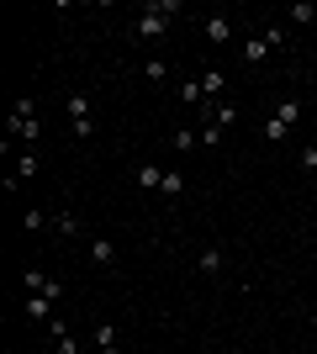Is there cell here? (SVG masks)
Returning a JSON list of instances; mask_svg holds the SVG:
<instances>
[{
	"instance_id": "19",
	"label": "cell",
	"mask_w": 317,
	"mask_h": 354,
	"mask_svg": "<svg viewBox=\"0 0 317 354\" xmlns=\"http://www.w3.org/2000/svg\"><path fill=\"white\" fill-rule=\"evenodd\" d=\"M185 191V180L175 175V169H164V185H159V196H180Z\"/></svg>"
},
{
	"instance_id": "24",
	"label": "cell",
	"mask_w": 317,
	"mask_h": 354,
	"mask_svg": "<svg viewBox=\"0 0 317 354\" xmlns=\"http://www.w3.org/2000/svg\"><path fill=\"white\" fill-rule=\"evenodd\" d=\"M302 169H317V148H307V153H302Z\"/></svg>"
},
{
	"instance_id": "20",
	"label": "cell",
	"mask_w": 317,
	"mask_h": 354,
	"mask_svg": "<svg viewBox=\"0 0 317 354\" xmlns=\"http://www.w3.org/2000/svg\"><path fill=\"white\" fill-rule=\"evenodd\" d=\"M175 148H180V153H191V148H201V133H185V127H180V133H175Z\"/></svg>"
},
{
	"instance_id": "2",
	"label": "cell",
	"mask_w": 317,
	"mask_h": 354,
	"mask_svg": "<svg viewBox=\"0 0 317 354\" xmlns=\"http://www.w3.org/2000/svg\"><path fill=\"white\" fill-rule=\"evenodd\" d=\"M6 133L21 138V143H37L43 138V122H37V101H16L11 117H6Z\"/></svg>"
},
{
	"instance_id": "4",
	"label": "cell",
	"mask_w": 317,
	"mask_h": 354,
	"mask_svg": "<svg viewBox=\"0 0 317 354\" xmlns=\"http://www.w3.org/2000/svg\"><path fill=\"white\" fill-rule=\"evenodd\" d=\"M90 265H101V270L117 265V243H111V238H95L90 243Z\"/></svg>"
},
{
	"instance_id": "12",
	"label": "cell",
	"mask_w": 317,
	"mask_h": 354,
	"mask_svg": "<svg viewBox=\"0 0 317 354\" xmlns=\"http://www.w3.org/2000/svg\"><path fill=\"white\" fill-rule=\"evenodd\" d=\"M275 117L286 122V127H296V117H302V101H291V95H286V101H275Z\"/></svg>"
},
{
	"instance_id": "14",
	"label": "cell",
	"mask_w": 317,
	"mask_h": 354,
	"mask_svg": "<svg viewBox=\"0 0 317 354\" xmlns=\"http://www.w3.org/2000/svg\"><path fill=\"white\" fill-rule=\"evenodd\" d=\"M137 185H153V191H159V185H164V169H159V164H137Z\"/></svg>"
},
{
	"instance_id": "18",
	"label": "cell",
	"mask_w": 317,
	"mask_h": 354,
	"mask_svg": "<svg viewBox=\"0 0 317 354\" xmlns=\"http://www.w3.org/2000/svg\"><path fill=\"white\" fill-rule=\"evenodd\" d=\"M37 175V153H21V159H16V180H32Z\"/></svg>"
},
{
	"instance_id": "22",
	"label": "cell",
	"mask_w": 317,
	"mask_h": 354,
	"mask_svg": "<svg viewBox=\"0 0 317 354\" xmlns=\"http://www.w3.org/2000/svg\"><path fill=\"white\" fill-rule=\"evenodd\" d=\"M201 95H206V90H201V80H185V85H180V101H201Z\"/></svg>"
},
{
	"instance_id": "3",
	"label": "cell",
	"mask_w": 317,
	"mask_h": 354,
	"mask_svg": "<svg viewBox=\"0 0 317 354\" xmlns=\"http://www.w3.org/2000/svg\"><path fill=\"white\" fill-rule=\"evenodd\" d=\"M21 286H27L32 296H48V301H59V296H64V281L43 275V270H27V275H21Z\"/></svg>"
},
{
	"instance_id": "6",
	"label": "cell",
	"mask_w": 317,
	"mask_h": 354,
	"mask_svg": "<svg viewBox=\"0 0 317 354\" xmlns=\"http://www.w3.org/2000/svg\"><path fill=\"white\" fill-rule=\"evenodd\" d=\"M53 349H59V354H79V344H75V333H69L64 317H53Z\"/></svg>"
},
{
	"instance_id": "11",
	"label": "cell",
	"mask_w": 317,
	"mask_h": 354,
	"mask_svg": "<svg viewBox=\"0 0 317 354\" xmlns=\"http://www.w3.org/2000/svg\"><path fill=\"white\" fill-rule=\"evenodd\" d=\"M196 265L206 270V275H217V270H222V249H217V243H206V249L196 254Z\"/></svg>"
},
{
	"instance_id": "1",
	"label": "cell",
	"mask_w": 317,
	"mask_h": 354,
	"mask_svg": "<svg viewBox=\"0 0 317 354\" xmlns=\"http://www.w3.org/2000/svg\"><path fill=\"white\" fill-rule=\"evenodd\" d=\"M175 16H180V0H148V6H143V16H137V27H133V37H143V43L164 37Z\"/></svg>"
},
{
	"instance_id": "17",
	"label": "cell",
	"mask_w": 317,
	"mask_h": 354,
	"mask_svg": "<svg viewBox=\"0 0 317 354\" xmlns=\"http://www.w3.org/2000/svg\"><path fill=\"white\" fill-rule=\"evenodd\" d=\"M201 90H206V95H222V69H206V74H201Z\"/></svg>"
},
{
	"instance_id": "7",
	"label": "cell",
	"mask_w": 317,
	"mask_h": 354,
	"mask_svg": "<svg viewBox=\"0 0 317 354\" xmlns=\"http://www.w3.org/2000/svg\"><path fill=\"white\" fill-rule=\"evenodd\" d=\"M64 111H69V122H90V95H85V90H75V95L64 101Z\"/></svg>"
},
{
	"instance_id": "15",
	"label": "cell",
	"mask_w": 317,
	"mask_h": 354,
	"mask_svg": "<svg viewBox=\"0 0 317 354\" xmlns=\"http://www.w3.org/2000/svg\"><path fill=\"white\" fill-rule=\"evenodd\" d=\"M211 122H217V127H222V133H227V127L238 122V106H217V111H211Z\"/></svg>"
},
{
	"instance_id": "5",
	"label": "cell",
	"mask_w": 317,
	"mask_h": 354,
	"mask_svg": "<svg viewBox=\"0 0 317 354\" xmlns=\"http://www.w3.org/2000/svg\"><path fill=\"white\" fill-rule=\"evenodd\" d=\"M21 312H27L32 323H48V317H53V301H48V296H32V291H27V301H21Z\"/></svg>"
},
{
	"instance_id": "16",
	"label": "cell",
	"mask_w": 317,
	"mask_h": 354,
	"mask_svg": "<svg viewBox=\"0 0 317 354\" xmlns=\"http://www.w3.org/2000/svg\"><path fill=\"white\" fill-rule=\"evenodd\" d=\"M265 48H270L265 37H249V43H243V59H249V64H259V59H265Z\"/></svg>"
},
{
	"instance_id": "10",
	"label": "cell",
	"mask_w": 317,
	"mask_h": 354,
	"mask_svg": "<svg viewBox=\"0 0 317 354\" xmlns=\"http://www.w3.org/2000/svg\"><path fill=\"white\" fill-rule=\"evenodd\" d=\"M286 21H296V27H312V21H317V6H312V0L291 6V11H286Z\"/></svg>"
},
{
	"instance_id": "13",
	"label": "cell",
	"mask_w": 317,
	"mask_h": 354,
	"mask_svg": "<svg viewBox=\"0 0 317 354\" xmlns=\"http://www.w3.org/2000/svg\"><path fill=\"white\" fill-rule=\"evenodd\" d=\"M53 233L75 238V233H79V217H75V212H53Z\"/></svg>"
},
{
	"instance_id": "21",
	"label": "cell",
	"mask_w": 317,
	"mask_h": 354,
	"mask_svg": "<svg viewBox=\"0 0 317 354\" xmlns=\"http://www.w3.org/2000/svg\"><path fill=\"white\" fill-rule=\"evenodd\" d=\"M291 133V127H286V122H280V117H270V122H265V138H270V143H280V138H286Z\"/></svg>"
},
{
	"instance_id": "8",
	"label": "cell",
	"mask_w": 317,
	"mask_h": 354,
	"mask_svg": "<svg viewBox=\"0 0 317 354\" xmlns=\"http://www.w3.org/2000/svg\"><path fill=\"white\" fill-rule=\"evenodd\" d=\"M227 37H233V21H227V16H206V43L222 48Z\"/></svg>"
},
{
	"instance_id": "9",
	"label": "cell",
	"mask_w": 317,
	"mask_h": 354,
	"mask_svg": "<svg viewBox=\"0 0 317 354\" xmlns=\"http://www.w3.org/2000/svg\"><path fill=\"white\" fill-rule=\"evenodd\" d=\"M95 349H101V354H122L117 349V328H111V323H95Z\"/></svg>"
},
{
	"instance_id": "23",
	"label": "cell",
	"mask_w": 317,
	"mask_h": 354,
	"mask_svg": "<svg viewBox=\"0 0 317 354\" xmlns=\"http://www.w3.org/2000/svg\"><path fill=\"white\" fill-rule=\"evenodd\" d=\"M143 74H148V80H164L169 64H164V59H148V64H143Z\"/></svg>"
}]
</instances>
